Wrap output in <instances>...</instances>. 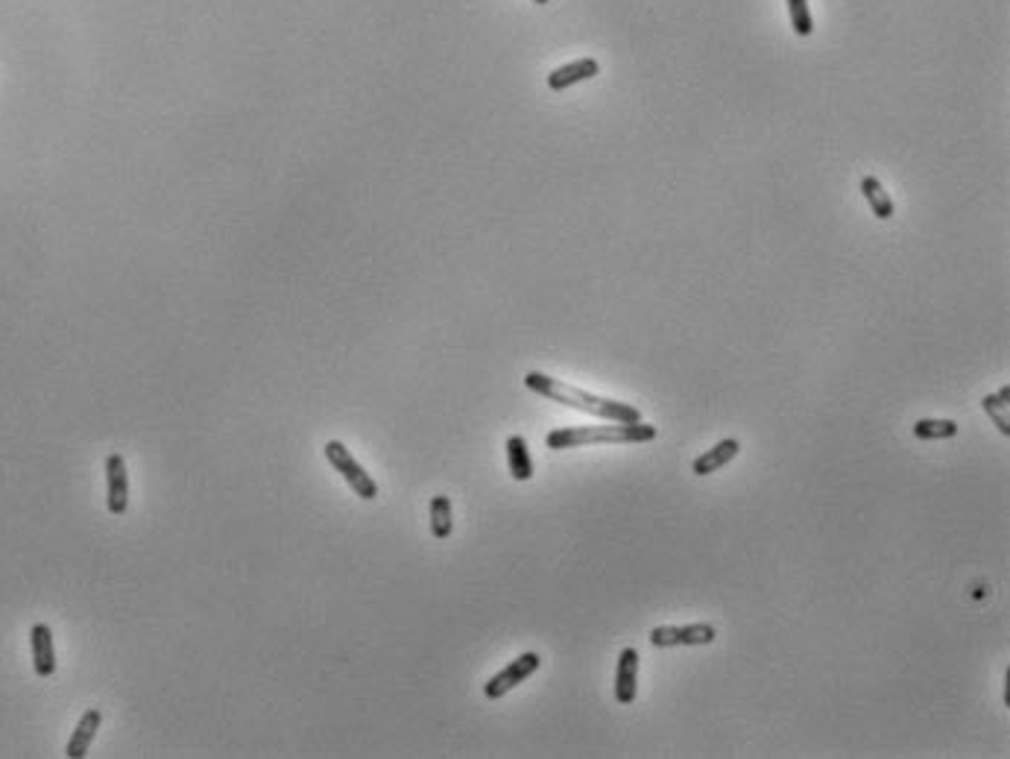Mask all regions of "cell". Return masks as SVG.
Returning <instances> with one entry per match:
<instances>
[{
	"label": "cell",
	"mask_w": 1010,
	"mask_h": 759,
	"mask_svg": "<svg viewBox=\"0 0 1010 759\" xmlns=\"http://www.w3.org/2000/svg\"><path fill=\"white\" fill-rule=\"evenodd\" d=\"M656 437V425L647 422H609V425H566L554 428L545 437L548 449H580L592 443H650Z\"/></svg>",
	"instance_id": "2"
},
{
	"label": "cell",
	"mask_w": 1010,
	"mask_h": 759,
	"mask_svg": "<svg viewBox=\"0 0 1010 759\" xmlns=\"http://www.w3.org/2000/svg\"><path fill=\"white\" fill-rule=\"evenodd\" d=\"M718 639V631L712 625H662L650 631V645L653 648H677V645H712Z\"/></svg>",
	"instance_id": "5"
},
{
	"label": "cell",
	"mask_w": 1010,
	"mask_h": 759,
	"mask_svg": "<svg viewBox=\"0 0 1010 759\" xmlns=\"http://www.w3.org/2000/svg\"><path fill=\"white\" fill-rule=\"evenodd\" d=\"M598 74H601L598 59H592V56H586V59H574V62H568V65H563V68H557V71L548 74V88H551V91H566L571 85L586 83V80H592V77H598Z\"/></svg>",
	"instance_id": "8"
},
{
	"label": "cell",
	"mask_w": 1010,
	"mask_h": 759,
	"mask_svg": "<svg viewBox=\"0 0 1010 759\" xmlns=\"http://www.w3.org/2000/svg\"><path fill=\"white\" fill-rule=\"evenodd\" d=\"M454 531V516H451V499L448 496H434L431 499V534L437 540H448Z\"/></svg>",
	"instance_id": "14"
},
{
	"label": "cell",
	"mask_w": 1010,
	"mask_h": 759,
	"mask_svg": "<svg viewBox=\"0 0 1010 759\" xmlns=\"http://www.w3.org/2000/svg\"><path fill=\"white\" fill-rule=\"evenodd\" d=\"M533 3H551V0H533Z\"/></svg>",
	"instance_id": "19"
},
{
	"label": "cell",
	"mask_w": 1010,
	"mask_h": 759,
	"mask_svg": "<svg viewBox=\"0 0 1010 759\" xmlns=\"http://www.w3.org/2000/svg\"><path fill=\"white\" fill-rule=\"evenodd\" d=\"M507 466H510V475L516 481L533 478V461H530V449H527V440L522 434L507 437Z\"/></svg>",
	"instance_id": "13"
},
{
	"label": "cell",
	"mask_w": 1010,
	"mask_h": 759,
	"mask_svg": "<svg viewBox=\"0 0 1010 759\" xmlns=\"http://www.w3.org/2000/svg\"><path fill=\"white\" fill-rule=\"evenodd\" d=\"M861 194H864L867 206H870V211H873L879 220H890V217L896 214V206H893L890 194L885 191L882 179H876V176H864V179H861Z\"/></svg>",
	"instance_id": "12"
},
{
	"label": "cell",
	"mask_w": 1010,
	"mask_h": 759,
	"mask_svg": "<svg viewBox=\"0 0 1010 759\" xmlns=\"http://www.w3.org/2000/svg\"><path fill=\"white\" fill-rule=\"evenodd\" d=\"M996 396H999L1002 402H1008V405H1010V384H1005V387H1002V390H999Z\"/></svg>",
	"instance_id": "18"
},
{
	"label": "cell",
	"mask_w": 1010,
	"mask_h": 759,
	"mask_svg": "<svg viewBox=\"0 0 1010 759\" xmlns=\"http://www.w3.org/2000/svg\"><path fill=\"white\" fill-rule=\"evenodd\" d=\"M961 425L955 420H917L914 422V437L917 440H952L958 437Z\"/></svg>",
	"instance_id": "15"
},
{
	"label": "cell",
	"mask_w": 1010,
	"mask_h": 759,
	"mask_svg": "<svg viewBox=\"0 0 1010 759\" xmlns=\"http://www.w3.org/2000/svg\"><path fill=\"white\" fill-rule=\"evenodd\" d=\"M30 648H33V669H36V675H53L56 672V648H53V631L44 622L30 628Z\"/></svg>",
	"instance_id": "9"
},
{
	"label": "cell",
	"mask_w": 1010,
	"mask_h": 759,
	"mask_svg": "<svg viewBox=\"0 0 1010 759\" xmlns=\"http://www.w3.org/2000/svg\"><path fill=\"white\" fill-rule=\"evenodd\" d=\"M741 452V443L735 440V437H727V440H721V443H715L712 449H706L700 458H694V464H691V472L694 475H712V472H718V469H724V466L735 458Z\"/></svg>",
	"instance_id": "11"
},
{
	"label": "cell",
	"mask_w": 1010,
	"mask_h": 759,
	"mask_svg": "<svg viewBox=\"0 0 1010 759\" xmlns=\"http://www.w3.org/2000/svg\"><path fill=\"white\" fill-rule=\"evenodd\" d=\"M981 408H984V414L993 420V425L999 428V434H1005V437H1010V420H1008V402H1002L996 393H990V396H984L981 399Z\"/></svg>",
	"instance_id": "17"
},
{
	"label": "cell",
	"mask_w": 1010,
	"mask_h": 759,
	"mask_svg": "<svg viewBox=\"0 0 1010 759\" xmlns=\"http://www.w3.org/2000/svg\"><path fill=\"white\" fill-rule=\"evenodd\" d=\"M323 452H325V461L334 466L340 475H343V481L352 487V493H355L358 499L372 502V499L378 496V484H375V478H372L364 466L352 458V452H349V449H346L340 440H328Z\"/></svg>",
	"instance_id": "3"
},
{
	"label": "cell",
	"mask_w": 1010,
	"mask_h": 759,
	"mask_svg": "<svg viewBox=\"0 0 1010 759\" xmlns=\"http://www.w3.org/2000/svg\"><path fill=\"white\" fill-rule=\"evenodd\" d=\"M788 3V15H791V27L800 39H808L814 33V18L808 9V0H785Z\"/></svg>",
	"instance_id": "16"
},
{
	"label": "cell",
	"mask_w": 1010,
	"mask_h": 759,
	"mask_svg": "<svg viewBox=\"0 0 1010 759\" xmlns=\"http://www.w3.org/2000/svg\"><path fill=\"white\" fill-rule=\"evenodd\" d=\"M639 695V651L624 648L618 654V669H615V701L621 707H630Z\"/></svg>",
	"instance_id": "7"
},
{
	"label": "cell",
	"mask_w": 1010,
	"mask_h": 759,
	"mask_svg": "<svg viewBox=\"0 0 1010 759\" xmlns=\"http://www.w3.org/2000/svg\"><path fill=\"white\" fill-rule=\"evenodd\" d=\"M100 724H103V713L100 710H85L80 721H77V730L71 733V739L65 745V757H85L88 748H91V742H94V736H97V730H100Z\"/></svg>",
	"instance_id": "10"
},
{
	"label": "cell",
	"mask_w": 1010,
	"mask_h": 759,
	"mask_svg": "<svg viewBox=\"0 0 1010 759\" xmlns=\"http://www.w3.org/2000/svg\"><path fill=\"white\" fill-rule=\"evenodd\" d=\"M106 507L112 516H123L129 507V472L118 452L106 458Z\"/></svg>",
	"instance_id": "6"
},
{
	"label": "cell",
	"mask_w": 1010,
	"mask_h": 759,
	"mask_svg": "<svg viewBox=\"0 0 1010 759\" xmlns=\"http://www.w3.org/2000/svg\"><path fill=\"white\" fill-rule=\"evenodd\" d=\"M525 387L551 399V402H560L566 408H574V411H583V414H592L598 420L606 422H642V411L630 402H618V399H606V396H595V393H586L574 384H568L563 379H554V376H545L539 370H530L525 376Z\"/></svg>",
	"instance_id": "1"
},
{
	"label": "cell",
	"mask_w": 1010,
	"mask_h": 759,
	"mask_svg": "<svg viewBox=\"0 0 1010 759\" xmlns=\"http://www.w3.org/2000/svg\"><path fill=\"white\" fill-rule=\"evenodd\" d=\"M539 666H542V657L536 654V651H525V654H519L513 663H507L501 672L495 677H489L484 683V695L489 698V701H498V698H504L507 692H513L519 683H525L527 677L533 675V672H539Z\"/></svg>",
	"instance_id": "4"
}]
</instances>
